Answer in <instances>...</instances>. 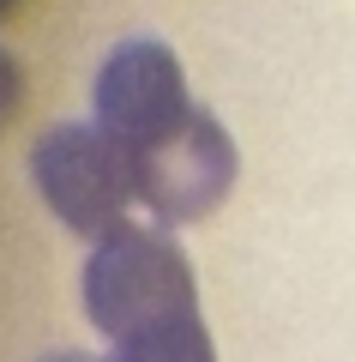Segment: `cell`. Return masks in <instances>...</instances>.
Returning a JSON list of instances; mask_svg holds the SVG:
<instances>
[{"mask_svg": "<svg viewBox=\"0 0 355 362\" xmlns=\"http://www.w3.org/2000/svg\"><path fill=\"white\" fill-rule=\"evenodd\" d=\"M78 296L85 314L109 344L145 332L157 320H175V314L199 308V284H193V266L175 242L163 235V223H114L97 235L85 259V278H78Z\"/></svg>", "mask_w": 355, "mask_h": 362, "instance_id": "cell-1", "label": "cell"}, {"mask_svg": "<svg viewBox=\"0 0 355 362\" xmlns=\"http://www.w3.org/2000/svg\"><path fill=\"white\" fill-rule=\"evenodd\" d=\"M30 181L42 206L78 235H102L127 223V206H139L133 157L97 127V121H61L30 151Z\"/></svg>", "mask_w": 355, "mask_h": 362, "instance_id": "cell-2", "label": "cell"}, {"mask_svg": "<svg viewBox=\"0 0 355 362\" xmlns=\"http://www.w3.org/2000/svg\"><path fill=\"white\" fill-rule=\"evenodd\" d=\"M90 109H97L90 121L127 157H145L151 145L175 139L199 115L187 97V73H181L175 49H163L151 37H133V42L109 49V61L97 73V90H90Z\"/></svg>", "mask_w": 355, "mask_h": 362, "instance_id": "cell-3", "label": "cell"}, {"mask_svg": "<svg viewBox=\"0 0 355 362\" xmlns=\"http://www.w3.org/2000/svg\"><path fill=\"white\" fill-rule=\"evenodd\" d=\"M133 187L139 206L151 211L163 230L175 223H199L211 206H223L235 187V139L223 133L217 115H193L175 139L151 145L145 157H133Z\"/></svg>", "mask_w": 355, "mask_h": 362, "instance_id": "cell-4", "label": "cell"}, {"mask_svg": "<svg viewBox=\"0 0 355 362\" xmlns=\"http://www.w3.org/2000/svg\"><path fill=\"white\" fill-rule=\"evenodd\" d=\"M114 362H217V350H211V332H205L199 308H193V314H175V320H157L145 332L121 338Z\"/></svg>", "mask_w": 355, "mask_h": 362, "instance_id": "cell-5", "label": "cell"}, {"mask_svg": "<svg viewBox=\"0 0 355 362\" xmlns=\"http://www.w3.org/2000/svg\"><path fill=\"white\" fill-rule=\"evenodd\" d=\"M18 90H25V78H18L13 54L0 49V121H13V109H18Z\"/></svg>", "mask_w": 355, "mask_h": 362, "instance_id": "cell-6", "label": "cell"}, {"mask_svg": "<svg viewBox=\"0 0 355 362\" xmlns=\"http://www.w3.org/2000/svg\"><path fill=\"white\" fill-rule=\"evenodd\" d=\"M42 362H102V356H42ZM114 362V356H109Z\"/></svg>", "mask_w": 355, "mask_h": 362, "instance_id": "cell-7", "label": "cell"}, {"mask_svg": "<svg viewBox=\"0 0 355 362\" xmlns=\"http://www.w3.org/2000/svg\"><path fill=\"white\" fill-rule=\"evenodd\" d=\"M13 6H18V0H0V18H6V13H13Z\"/></svg>", "mask_w": 355, "mask_h": 362, "instance_id": "cell-8", "label": "cell"}]
</instances>
